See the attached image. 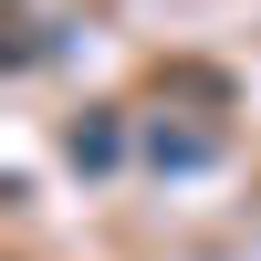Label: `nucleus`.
<instances>
[{
  "label": "nucleus",
  "instance_id": "nucleus-1",
  "mask_svg": "<svg viewBox=\"0 0 261 261\" xmlns=\"http://www.w3.org/2000/svg\"><path fill=\"white\" fill-rule=\"evenodd\" d=\"M105 157H115V125H105V115L73 125V167H105Z\"/></svg>",
  "mask_w": 261,
  "mask_h": 261
},
{
  "label": "nucleus",
  "instance_id": "nucleus-2",
  "mask_svg": "<svg viewBox=\"0 0 261 261\" xmlns=\"http://www.w3.org/2000/svg\"><path fill=\"white\" fill-rule=\"evenodd\" d=\"M157 167H209V136H167L157 125Z\"/></svg>",
  "mask_w": 261,
  "mask_h": 261
}]
</instances>
